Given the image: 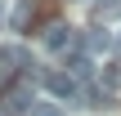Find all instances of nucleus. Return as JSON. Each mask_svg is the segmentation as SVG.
Listing matches in <instances>:
<instances>
[{
  "label": "nucleus",
  "mask_w": 121,
  "mask_h": 116,
  "mask_svg": "<svg viewBox=\"0 0 121 116\" xmlns=\"http://www.w3.org/2000/svg\"><path fill=\"white\" fill-rule=\"evenodd\" d=\"M31 107H36V85H31V80L9 85V89H4V98H0V112H4V116H27Z\"/></svg>",
  "instance_id": "1"
},
{
  "label": "nucleus",
  "mask_w": 121,
  "mask_h": 116,
  "mask_svg": "<svg viewBox=\"0 0 121 116\" xmlns=\"http://www.w3.org/2000/svg\"><path fill=\"white\" fill-rule=\"evenodd\" d=\"M40 85H45V94H49V98H58V103H72V98L81 94V80H76L72 72H45V76H40Z\"/></svg>",
  "instance_id": "2"
},
{
  "label": "nucleus",
  "mask_w": 121,
  "mask_h": 116,
  "mask_svg": "<svg viewBox=\"0 0 121 116\" xmlns=\"http://www.w3.org/2000/svg\"><path fill=\"white\" fill-rule=\"evenodd\" d=\"M40 40H45L49 54H63V49L72 45V27H67V22H49V27L40 31Z\"/></svg>",
  "instance_id": "3"
},
{
  "label": "nucleus",
  "mask_w": 121,
  "mask_h": 116,
  "mask_svg": "<svg viewBox=\"0 0 121 116\" xmlns=\"http://www.w3.org/2000/svg\"><path fill=\"white\" fill-rule=\"evenodd\" d=\"M67 72H72V76H76V80H90V76H94V63H90V54H85V58H81V54H76V58H72V63H67Z\"/></svg>",
  "instance_id": "4"
},
{
  "label": "nucleus",
  "mask_w": 121,
  "mask_h": 116,
  "mask_svg": "<svg viewBox=\"0 0 121 116\" xmlns=\"http://www.w3.org/2000/svg\"><path fill=\"white\" fill-rule=\"evenodd\" d=\"M27 22H31V4L22 0V4H18L13 13H9V27H13V31H27Z\"/></svg>",
  "instance_id": "5"
},
{
  "label": "nucleus",
  "mask_w": 121,
  "mask_h": 116,
  "mask_svg": "<svg viewBox=\"0 0 121 116\" xmlns=\"http://www.w3.org/2000/svg\"><path fill=\"white\" fill-rule=\"evenodd\" d=\"M90 49H112V36L103 31V27H90V40H85Z\"/></svg>",
  "instance_id": "6"
},
{
  "label": "nucleus",
  "mask_w": 121,
  "mask_h": 116,
  "mask_svg": "<svg viewBox=\"0 0 121 116\" xmlns=\"http://www.w3.org/2000/svg\"><path fill=\"white\" fill-rule=\"evenodd\" d=\"M27 116H63V107H58V103H36Z\"/></svg>",
  "instance_id": "7"
},
{
  "label": "nucleus",
  "mask_w": 121,
  "mask_h": 116,
  "mask_svg": "<svg viewBox=\"0 0 121 116\" xmlns=\"http://www.w3.org/2000/svg\"><path fill=\"white\" fill-rule=\"evenodd\" d=\"M112 49H117V58H121V36H117V40H112Z\"/></svg>",
  "instance_id": "8"
}]
</instances>
